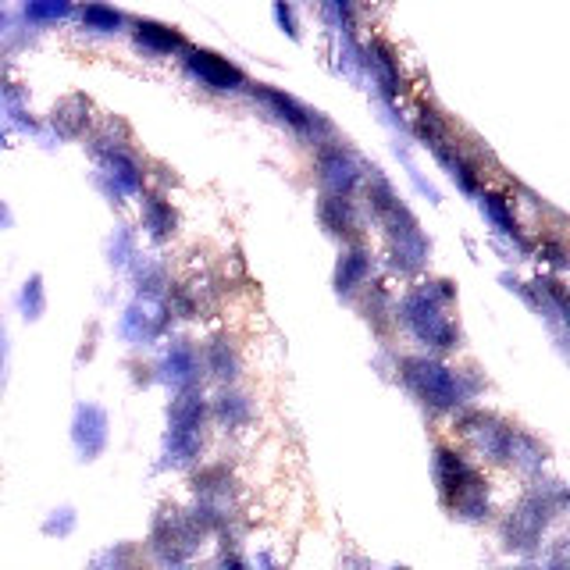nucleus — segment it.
<instances>
[{
    "label": "nucleus",
    "instance_id": "8",
    "mask_svg": "<svg viewBox=\"0 0 570 570\" xmlns=\"http://www.w3.org/2000/svg\"><path fill=\"white\" fill-rule=\"evenodd\" d=\"M8 221H11V214H8V207H4V204H0V225H8Z\"/></svg>",
    "mask_w": 570,
    "mask_h": 570
},
{
    "label": "nucleus",
    "instance_id": "6",
    "mask_svg": "<svg viewBox=\"0 0 570 570\" xmlns=\"http://www.w3.org/2000/svg\"><path fill=\"white\" fill-rule=\"evenodd\" d=\"M22 310H25V318H40V310H43V285H40V278L25 282V289H22Z\"/></svg>",
    "mask_w": 570,
    "mask_h": 570
},
{
    "label": "nucleus",
    "instance_id": "9",
    "mask_svg": "<svg viewBox=\"0 0 570 570\" xmlns=\"http://www.w3.org/2000/svg\"><path fill=\"white\" fill-rule=\"evenodd\" d=\"M396 570H407V567H396Z\"/></svg>",
    "mask_w": 570,
    "mask_h": 570
},
{
    "label": "nucleus",
    "instance_id": "5",
    "mask_svg": "<svg viewBox=\"0 0 570 570\" xmlns=\"http://www.w3.org/2000/svg\"><path fill=\"white\" fill-rule=\"evenodd\" d=\"M75 531V510L72 506H61V510H50V517L43 521V535H50V538H65V535H72Z\"/></svg>",
    "mask_w": 570,
    "mask_h": 570
},
{
    "label": "nucleus",
    "instance_id": "3",
    "mask_svg": "<svg viewBox=\"0 0 570 570\" xmlns=\"http://www.w3.org/2000/svg\"><path fill=\"white\" fill-rule=\"evenodd\" d=\"M82 22L90 25V29H97V33H114L122 25V15L111 8H100V4H90V8L82 11Z\"/></svg>",
    "mask_w": 570,
    "mask_h": 570
},
{
    "label": "nucleus",
    "instance_id": "4",
    "mask_svg": "<svg viewBox=\"0 0 570 570\" xmlns=\"http://www.w3.org/2000/svg\"><path fill=\"white\" fill-rule=\"evenodd\" d=\"M139 43H147V47H157V50H171L179 43V36L164 29V25H154V22H143L139 25Z\"/></svg>",
    "mask_w": 570,
    "mask_h": 570
},
{
    "label": "nucleus",
    "instance_id": "7",
    "mask_svg": "<svg viewBox=\"0 0 570 570\" xmlns=\"http://www.w3.org/2000/svg\"><path fill=\"white\" fill-rule=\"evenodd\" d=\"M65 4H29V8H25V15H29V18H61V15H65Z\"/></svg>",
    "mask_w": 570,
    "mask_h": 570
},
{
    "label": "nucleus",
    "instance_id": "2",
    "mask_svg": "<svg viewBox=\"0 0 570 570\" xmlns=\"http://www.w3.org/2000/svg\"><path fill=\"white\" fill-rule=\"evenodd\" d=\"M193 75L200 82H207V86H214V90H232V82H239L243 75L236 72V68L228 65V61H221L218 54H207V50H200V54H193Z\"/></svg>",
    "mask_w": 570,
    "mask_h": 570
},
{
    "label": "nucleus",
    "instance_id": "1",
    "mask_svg": "<svg viewBox=\"0 0 570 570\" xmlns=\"http://www.w3.org/2000/svg\"><path fill=\"white\" fill-rule=\"evenodd\" d=\"M72 439L79 446L82 460H97V453L107 446V417L100 407H79L75 414V428Z\"/></svg>",
    "mask_w": 570,
    "mask_h": 570
}]
</instances>
